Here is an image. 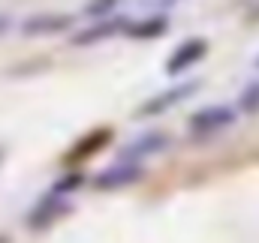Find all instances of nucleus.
I'll return each instance as SVG.
<instances>
[{
    "label": "nucleus",
    "instance_id": "nucleus-1",
    "mask_svg": "<svg viewBox=\"0 0 259 243\" xmlns=\"http://www.w3.org/2000/svg\"><path fill=\"white\" fill-rule=\"evenodd\" d=\"M238 120V108L235 105H226V102H214V105H205L190 114L187 129L196 138H205V135H214V132H223L229 129L232 123Z\"/></svg>",
    "mask_w": 259,
    "mask_h": 243
},
{
    "label": "nucleus",
    "instance_id": "nucleus-2",
    "mask_svg": "<svg viewBox=\"0 0 259 243\" xmlns=\"http://www.w3.org/2000/svg\"><path fill=\"white\" fill-rule=\"evenodd\" d=\"M196 90H199V81H184V84H175L163 93H157L154 99H148L145 105L136 108V117H154V114H163L166 108H175L181 99H190Z\"/></svg>",
    "mask_w": 259,
    "mask_h": 243
},
{
    "label": "nucleus",
    "instance_id": "nucleus-3",
    "mask_svg": "<svg viewBox=\"0 0 259 243\" xmlns=\"http://www.w3.org/2000/svg\"><path fill=\"white\" fill-rule=\"evenodd\" d=\"M166 147H169V135L160 132V129H148V132H142L139 138H133L127 147H124L121 159H124V162H139V159H145V156L163 153Z\"/></svg>",
    "mask_w": 259,
    "mask_h": 243
},
{
    "label": "nucleus",
    "instance_id": "nucleus-4",
    "mask_svg": "<svg viewBox=\"0 0 259 243\" xmlns=\"http://www.w3.org/2000/svg\"><path fill=\"white\" fill-rule=\"evenodd\" d=\"M142 174H145V168H142L139 162H124V159H118L115 165L103 168V171L94 177V186H97V189H121V186L136 183Z\"/></svg>",
    "mask_w": 259,
    "mask_h": 243
},
{
    "label": "nucleus",
    "instance_id": "nucleus-5",
    "mask_svg": "<svg viewBox=\"0 0 259 243\" xmlns=\"http://www.w3.org/2000/svg\"><path fill=\"white\" fill-rule=\"evenodd\" d=\"M205 51H208V42L205 39H187L184 45H178L175 51H172V57L166 60V72L169 75H181V72H187L193 63H199L205 57Z\"/></svg>",
    "mask_w": 259,
    "mask_h": 243
},
{
    "label": "nucleus",
    "instance_id": "nucleus-6",
    "mask_svg": "<svg viewBox=\"0 0 259 243\" xmlns=\"http://www.w3.org/2000/svg\"><path fill=\"white\" fill-rule=\"evenodd\" d=\"M66 207V195L61 192H55V195H49V198H42L39 204H36V210H30V216H27V222H30V228H42V225H49V222H55L61 213H64Z\"/></svg>",
    "mask_w": 259,
    "mask_h": 243
},
{
    "label": "nucleus",
    "instance_id": "nucleus-7",
    "mask_svg": "<svg viewBox=\"0 0 259 243\" xmlns=\"http://www.w3.org/2000/svg\"><path fill=\"white\" fill-rule=\"evenodd\" d=\"M72 24L69 15H36L30 21H24V33H58Z\"/></svg>",
    "mask_w": 259,
    "mask_h": 243
},
{
    "label": "nucleus",
    "instance_id": "nucleus-8",
    "mask_svg": "<svg viewBox=\"0 0 259 243\" xmlns=\"http://www.w3.org/2000/svg\"><path fill=\"white\" fill-rule=\"evenodd\" d=\"M118 27H121V21H106V24H100V27H91L88 33H78V36H75V42H78V45H88V42L106 39V36H112Z\"/></svg>",
    "mask_w": 259,
    "mask_h": 243
},
{
    "label": "nucleus",
    "instance_id": "nucleus-9",
    "mask_svg": "<svg viewBox=\"0 0 259 243\" xmlns=\"http://www.w3.org/2000/svg\"><path fill=\"white\" fill-rule=\"evenodd\" d=\"M163 30H166V21H163V18H151V21H145V24H133L127 33H130V36L151 39V36H160Z\"/></svg>",
    "mask_w": 259,
    "mask_h": 243
},
{
    "label": "nucleus",
    "instance_id": "nucleus-10",
    "mask_svg": "<svg viewBox=\"0 0 259 243\" xmlns=\"http://www.w3.org/2000/svg\"><path fill=\"white\" fill-rule=\"evenodd\" d=\"M238 111H247V114L259 111V81H253L250 87H244V93L238 99Z\"/></svg>",
    "mask_w": 259,
    "mask_h": 243
},
{
    "label": "nucleus",
    "instance_id": "nucleus-11",
    "mask_svg": "<svg viewBox=\"0 0 259 243\" xmlns=\"http://www.w3.org/2000/svg\"><path fill=\"white\" fill-rule=\"evenodd\" d=\"M109 3H115V0H97V3H91V6H88V12H94V15H103V12L109 9Z\"/></svg>",
    "mask_w": 259,
    "mask_h": 243
},
{
    "label": "nucleus",
    "instance_id": "nucleus-12",
    "mask_svg": "<svg viewBox=\"0 0 259 243\" xmlns=\"http://www.w3.org/2000/svg\"><path fill=\"white\" fill-rule=\"evenodd\" d=\"M0 159H3V150H0Z\"/></svg>",
    "mask_w": 259,
    "mask_h": 243
},
{
    "label": "nucleus",
    "instance_id": "nucleus-13",
    "mask_svg": "<svg viewBox=\"0 0 259 243\" xmlns=\"http://www.w3.org/2000/svg\"><path fill=\"white\" fill-rule=\"evenodd\" d=\"M256 63H259V60H256Z\"/></svg>",
    "mask_w": 259,
    "mask_h": 243
}]
</instances>
